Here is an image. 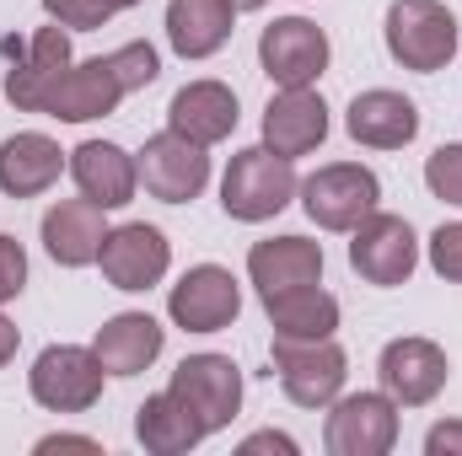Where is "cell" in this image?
Listing matches in <instances>:
<instances>
[{
    "mask_svg": "<svg viewBox=\"0 0 462 456\" xmlns=\"http://www.w3.org/2000/svg\"><path fill=\"white\" fill-rule=\"evenodd\" d=\"M296 188L301 183H296V161L291 156H280L269 145H247V150L231 156L226 178H221V210L231 221L258 226V221H274L296 199Z\"/></svg>",
    "mask_w": 462,
    "mask_h": 456,
    "instance_id": "obj_1",
    "label": "cell"
},
{
    "mask_svg": "<svg viewBox=\"0 0 462 456\" xmlns=\"http://www.w3.org/2000/svg\"><path fill=\"white\" fill-rule=\"evenodd\" d=\"M382 43L403 70L436 76L457 59V16L441 0H393L382 22Z\"/></svg>",
    "mask_w": 462,
    "mask_h": 456,
    "instance_id": "obj_2",
    "label": "cell"
},
{
    "mask_svg": "<svg viewBox=\"0 0 462 456\" xmlns=\"http://www.w3.org/2000/svg\"><path fill=\"white\" fill-rule=\"evenodd\" d=\"M103 381L108 370L97 349H81V343H49L27 370V392L49 414H87L103 397Z\"/></svg>",
    "mask_w": 462,
    "mask_h": 456,
    "instance_id": "obj_3",
    "label": "cell"
},
{
    "mask_svg": "<svg viewBox=\"0 0 462 456\" xmlns=\"http://www.w3.org/2000/svg\"><path fill=\"white\" fill-rule=\"evenodd\" d=\"M296 194H301V210L312 215V226H323V231H355L371 210H382V183L360 161L318 167Z\"/></svg>",
    "mask_w": 462,
    "mask_h": 456,
    "instance_id": "obj_4",
    "label": "cell"
},
{
    "mask_svg": "<svg viewBox=\"0 0 462 456\" xmlns=\"http://www.w3.org/2000/svg\"><path fill=\"white\" fill-rule=\"evenodd\" d=\"M134 161H140V188L162 205H194L210 183V145H194L178 129L151 134L134 150Z\"/></svg>",
    "mask_w": 462,
    "mask_h": 456,
    "instance_id": "obj_5",
    "label": "cell"
},
{
    "mask_svg": "<svg viewBox=\"0 0 462 456\" xmlns=\"http://www.w3.org/2000/svg\"><path fill=\"white\" fill-rule=\"evenodd\" d=\"M274 376L296 408H328L345 392L349 354L334 339H274Z\"/></svg>",
    "mask_w": 462,
    "mask_h": 456,
    "instance_id": "obj_6",
    "label": "cell"
},
{
    "mask_svg": "<svg viewBox=\"0 0 462 456\" xmlns=\"http://www.w3.org/2000/svg\"><path fill=\"white\" fill-rule=\"evenodd\" d=\"M349 269L365 279V285H409V274L420 269V236L403 215H387V210H371L360 226L349 231Z\"/></svg>",
    "mask_w": 462,
    "mask_h": 456,
    "instance_id": "obj_7",
    "label": "cell"
},
{
    "mask_svg": "<svg viewBox=\"0 0 462 456\" xmlns=\"http://www.w3.org/2000/svg\"><path fill=\"white\" fill-rule=\"evenodd\" d=\"M328 456H387L398 446V403L387 392H339L323 424Z\"/></svg>",
    "mask_w": 462,
    "mask_h": 456,
    "instance_id": "obj_8",
    "label": "cell"
},
{
    "mask_svg": "<svg viewBox=\"0 0 462 456\" xmlns=\"http://www.w3.org/2000/svg\"><path fill=\"white\" fill-rule=\"evenodd\" d=\"M328 59H334L328 32L307 16H280L258 32V65L274 87H318Z\"/></svg>",
    "mask_w": 462,
    "mask_h": 456,
    "instance_id": "obj_9",
    "label": "cell"
},
{
    "mask_svg": "<svg viewBox=\"0 0 462 456\" xmlns=\"http://www.w3.org/2000/svg\"><path fill=\"white\" fill-rule=\"evenodd\" d=\"M124 97H129L124 76L114 70L108 54H97V59H81V65L70 59V65L49 81L38 114L60 118V123H92V118H108Z\"/></svg>",
    "mask_w": 462,
    "mask_h": 456,
    "instance_id": "obj_10",
    "label": "cell"
},
{
    "mask_svg": "<svg viewBox=\"0 0 462 456\" xmlns=\"http://www.w3.org/2000/svg\"><path fill=\"white\" fill-rule=\"evenodd\" d=\"M97 269H103V279H108L114 290L140 296V290H151V285L167 279V269H172V242L156 226H145V221L108 226L103 252H97Z\"/></svg>",
    "mask_w": 462,
    "mask_h": 456,
    "instance_id": "obj_11",
    "label": "cell"
},
{
    "mask_svg": "<svg viewBox=\"0 0 462 456\" xmlns=\"http://www.w3.org/2000/svg\"><path fill=\"white\" fill-rule=\"evenodd\" d=\"M376 376H382V392H387L398 408H425V403L441 397L452 365H447V349H441L436 339L409 333V339H393L387 349H382Z\"/></svg>",
    "mask_w": 462,
    "mask_h": 456,
    "instance_id": "obj_12",
    "label": "cell"
},
{
    "mask_svg": "<svg viewBox=\"0 0 462 456\" xmlns=\"http://www.w3.org/2000/svg\"><path fill=\"white\" fill-rule=\"evenodd\" d=\"M236 312H242V285L221 263H194L167 296V317L183 333H221L236 323Z\"/></svg>",
    "mask_w": 462,
    "mask_h": 456,
    "instance_id": "obj_13",
    "label": "cell"
},
{
    "mask_svg": "<svg viewBox=\"0 0 462 456\" xmlns=\"http://www.w3.org/2000/svg\"><path fill=\"white\" fill-rule=\"evenodd\" d=\"M167 387L199 414V424H205L210 435L226 430L231 419L242 414V370H236L231 354H189V360L172 370Z\"/></svg>",
    "mask_w": 462,
    "mask_h": 456,
    "instance_id": "obj_14",
    "label": "cell"
},
{
    "mask_svg": "<svg viewBox=\"0 0 462 456\" xmlns=\"http://www.w3.org/2000/svg\"><path fill=\"white\" fill-rule=\"evenodd\" d=\"M328 140V103L312 87H280L263 108V145L280 156H312Z\"/></svg>",
    "mask_w": 462,
    "mask_h": 456,
    "instance_id": "obj_15",
    "label": "cell"
},
{
    "mask_svg": "<svg viewBox=\"0 0 462 456\" xmlns=\"http://www.w3.org/2000/svg\"><path fill=\"white\" fill-rule=\"evenodd\" d=\"M60 172H70V150H60V140H49L43 129H22L0 140V194L5 199H38L60 183Z\"/></svg>",
    "mask_w": 462,
    "mask_h": 456,
    "instance_id": "obj_16",
    "label": "cell"
},
{
    "mask_svg": "<svg viewBox=\"0 0 462 456\" xmlns=\"http://www.w3.org/2000/svg\"><path fill=\"white\" fill-rule=\"evenodd\" d=\"M103 236H108V210L92 205L87 194H81V199H54V205L43 210V252H49L60 269H87V263H97Z\"/></svg>",
    "mask_w": 462,
    "mask_h": 456,
    "instance_id": "obj_17",
    "label": "cell"
},
{
    "mask_svg": "<svg viewBox=\"0 0 462 456\" xmlns=\"http://www.w3.org/2000/svg\"><path fill=\"white\" fill-rule=\"evenodd\" d=\"M247 279L263 296H280V290H296V285H323V242H307V236H269V242H253L247 247Z\"/></svg>",
    "mask_w": 462,
    "mask_h": 456,
    "instance_id": "obj_18",
    "label": "cell"
},
{
    "mask_svg": "<svg viewBox=\"0 0 462 456\" xmlns=\"http://www.w3.org/2000/svg\"><path fill=\"white\" fill-rule=\"evenodd\" d=\"M70 178H76V188L92 205L124 210L134 199V188H140V161L124 145H114V140H81L70 150Z\"/></svg>",
    "mask_w": 462,
    "mask_h": 456,
    "instance_id": "obj_19",
    "label": "cell"
},
{
    "mask_svg": "<svg viewBox=\"0 0 462 456\" xmlns=\"http://www.w3.org/2000/svg\"><path fill=\"white\" fill-rule=\"evenodd\" d=\"M345 129L355 145L365 150H403L414 134H420V108L403 97V92H387V87H371L349 103Z\"/></svg>",
    "mask_w": 462,
    "mask_h": 456,
    "instance_id": "obj_20",
    "label": "cell"
},
{
    "mask_svg": "<svg viewBox=\"0 0 462 456\" xmlns=\"http://www.w3.org/2000/svg\"><path fill=\"white\" fill-rule=\"evenodd\" d=\"M236 92L226 81H189L172 103H167V129H178L194 145H221L236 129Z\"/></svg>",
    "mask_w": 462,
    "mask_h": 456,
    "instance_id": "obj_21",
    "label": "cell"
},
{
    "mask_svg": "<svg viewBox=\"0 0 462 456\" xmlns=\"http://www.w3.org/2000/svg\"><path fill=\"white\" fill-rule=\"evenodd\" d=\"M162 343H167V328L151 312H118V317H108L97 328L92 349H97V360H103L108 376H140V370L156 365Z\"/></svg>",
    "mask_w": 462,
    "mask_h": 456,
    "instance_id": "obj_22",
    "label": "cell"
},
{
    "mask_svg": "<svg viewBox=\"0 0 462 456\" xmlns=\"http://www.w3.org/2000/svg\"><path fill=\"white\" fill-rule=\"evenodd\" d=\"M210 430L199 424V414L167 387V392H151L140 408H134V441L151 456H189Z\"/></svg>",
    "mask_w": 462,
    "mask_h": 456,
    "instance_id": "obj_23",
    "label": "cell"
},
{
    "mask_svg": "<svg viewBox=\"0 0 462 456\" xmlns=\"http://www.w3.org/2000/svg\"><path fill=\"white\" fill-rule=\"evenodd\" d=\"M236 27L231 0H167V43L178 59H210L221 54Z\"/></svg>",
    "mask_w": 462,
    "mask_h": 456,
    "instance_id": "obj_24",
    "label": "cell"
},
{
    "mask_svg": "<svg viewBox=\"0 0 462 456\" xmlns=\"http://www.w3.org/2000/svg\"><path fill=\"white\" fill-rule=\"evenodd\" d=\"M65 65H70V27H60V22H54V27H43V32L27 43V59L5 70V97H11V108L38 114V103H43L49 81H54Z\"/></svg>",
    "mask_w": 462,
    "mask_h": 456,
    "instance_id": "obj_25",
    "label": "cell"
},
{
    "mask_svg": "<svg viewBox=\"0 0 462 456\" xmlns=\"http://www.w3.org/2000/svg\"><path fill=\"white\" fill-rule=\"evenodd\" d=\"M274 339H334L339 333V301L323 285H296L280 296H263Z\"/></svg>",
    "mask_w": 462,
    "mask_h": 456,
    "instance_id": "obj_26",
    "label": "cell"
},
{
    "mask_svg": "<svg viewBox=\"0 0 462 456\" xmlns=\"http://www.w3.org/2000/svg\"><path fill=\"white\" fill-rule=\"evenodd\" d=\"M425 188H430L441 205H457L462 210V140L425 156Z\"/></svg>",
    "mask_w": 462,
    "mask_h": 456,
    "instance_id": "obj_27",
    "label": "cell"
},
{
    "mask_svg": "<svg viewBox=\"0 0 462 456\" xmlns=\"http://www.w3.org/2000/svg\"><path fill=\"white\" fill-rule=\"evenodd\" d=\"M43 11H49V22H60V27H70V32L108 27V22L118 16L108 0H43Z\"/></svg>",
    "mask_w": 462,
    "mask_h": 456,
    "instance_id": "obj_28",
    "label": "cell"
},
{
    "mask_svg": "<svg viewBox=\"0 0 462 456\" xmlns=\"http://www.w3.org/2000/svg\"><path fill=\"white\" fill-rule=\"evenodd\" d=\"M425 252H430V269H436L441 279L462 285V221H447V226H436V231H430Z\"/></svg>",
    "mask_w": 462,
    "mask_h": 456,
    "instance_id": "obj_29",
    "label": "cell"
},
{
    "mask_svg": "<svg viewBox=\"0 0 462 456\" xmlns=\"http://www.w3.org/2000/svg\"><path fill=\"white\" fill-rule=\"evenodd\" d=\"M27 290V252H22V242L16 236H5L0 231V306L5 301H16Z\"/></svg>",
    "mask_w": 462,
    "mask_h": 456,
    "instance_id": "obj_30",
    "label": "cell"
},
{
    "mask_svg": "<svg viewBox=\"0 0 462 456\" xmlns=\"http://www.w3.org/2000/svg\"><path fill=\"white\" fill-rule=\"evenodd\" d=\"M425 456H462V419H441L425 430Z\"/></svg>",
    "mask_w": 462,
    "mask_h": 456,
    "instance_id": "obj_31",
    "label": "cell"
},
{
    "mask_svg": "<svg viewBox=\"0 0 462 456\" xmlns=\"http://www.w3.org/2000/svg\"><path fill=\"white\" fill-rule=\"evenodd\" d=\"M242 456H258V451H280V456H296L301 446L291 441V435H280V430H258V435H247L242 446H236Z\"/></svg>",
    "mask_w": 462,
    "mask_h": 456,
    "instance_id": "obj_32",
    "label": "cell"
},
{
    "mask_svg": "<svg viewBox=\"0 0 462 456\" xmlns=\"http://www.w3.org/2000/svg\"><path fill=\"white\" fill-rule=\"evenodd\" d=\"M32 451H103V441H92V435H43Z\"/></svg>",
    "mask_w": 462,
    "mask_h": 456,
    "instance_id": "obj_33",
    "label": "cell"
},
{
    "mask_svg": "<svg viewBox=\"0 0 462 456\" xmlns=\"http://www.w3.org/2000/svg\"><path fill=\"white\" fill-rule=\"evenodd\" d=\"M16 349H22V333H16V323H11V317L0 312V370H5L11 360H16Z\"/></svg>",
    "mask_w": 462,
    "mask_h": 456,
    "instance_id": "obj_34",
    "label": "cell"
},
{
    "mask_svg": "<svg viewBox=\"0 0 462 456\" xmlns=\"http://www.w3.org/2000/svg\"><path fill=\"white\" fill-rule=\"evenodd\" d=\"M231 5H236V11H263L269 0H231Z\"/></svg>",
    "mask_w": 462,
    "mask_h": 456,
    "instance_id": "obj_35",
    "label": "cell"
},
{
    "mask_svg": "<svg viewBox=\"0 0 462 456\" xmlns=\"http://www.w3.org/2000/svg\"><path fill=\"white\" fill-rule=\"evenodd\" d=\"M108 5H114V11H134V5H140V0H108Z\"/></svg>",
    "mask_w": 462,
    "mask_h": 456,
    "instance_id": "obj_36",
    "label": "cell"
}]
</instances>
